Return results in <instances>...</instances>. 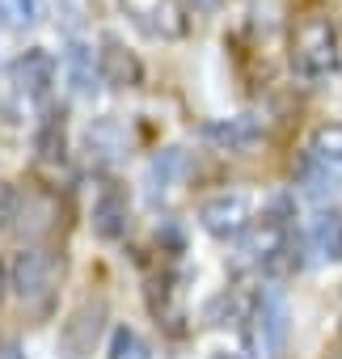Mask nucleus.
Returning a JSON list of instances; mask_svg holds the SVG:
<instances>
[{
    "label": "nucleus",
    "instance_id": "nucleus-3",
    "mask_svg": "<svg viewBox=\"0 0 342 359\" xmlns=\"http://www.w3.org/2000/svg\"><path fill=\"white\" fill-rule=\"evenodd\" d=\"M118 9L139 34L156 43H178L191 34V9L182 0H118Z\"/></svg>",
    "mask_w": 342,
    "mask_h": 359
},
{
    "label": "nucleus",
    "instance_id": "nucleus-12",
    "mask_svg": "<svg viewBox=\"0 0 342 359\" xmlns=\"http://www.w3.org/2000/svg\"><path fill=\"white\" fill-rule=\"evenodd\" d=\"M182 173H186V152H182V148H165V152H156L152 165H148V177H144V182H148V195H152V199L165 195Z\"/></svg>",
    "mask_w": 342,
    "mask_h": 359
},
{
    "label": "nucleus",
    "instance_id": "nucleus-24",
    "mask_svg": "<svg viewBox=\"0 0 342 359\" xmlns=\"http://www.w3.org/2000/svg\"><path fill=\"white\" fill-rule=\"evenodd\" d=\"M0 296H5V266H0Z\"/></svg>",
    "mask_w": 342,
    "mask_h": 359
},
{
    "label": "nucleus",
    "instance_id": "nucleus-5",
    "mask_svg": "<svg viewBox=\"0 0 342 359\" xmlns=\"http://www.w3.org/2000/svg\"><path fill=\"white\" fill-rule=\"evenodd\" d=\"M199 224H203V233L207 237H216V241H241L249 229H254V212H249V199L245 195H212L203 208H199Z\"/></svg>",
    "mask_w": 342,
    "mask_h": 359
},
{
    "label": "nucleus",
    "instance_id": "nucleus-11",
    "mask_svg": "<svg viewBox=\"0 0 342 359\" xmlns=\"http://www.w3.org/2000/svg\"><path fill=\"white\" fill-rule=\"evenodd\" d=\"M308 245L321 262H342V212H321L313 220Z\"/></svg>",
    "mask_w": 342,
    "mask_h": 359
},
{
    "label": "nucleus",
    "instance_id": "nucleus-8",
    "mask_svg": "<svg viewBox=\"0 0 342 359\" xmlns=\"http://www.w3.org/2000/svg\"><path fill=\"white\" fill-rule=\"evenodd\" d=\"M262 135H266V131H262V118H258V114L212 118V123L203 127V140H207V144H216L220 152H245V148H254Z\"/></svg>",
    "mask_w": 342,
    "mask_h": 359
},
{
    "label": "nucleus",
    "instance_id": "nucleus-2",
    "mask_svg": "<svg viewBox=\"0 0 342 359\" xmlns=\"http://www.w3.org/2000/svg\"><path fill=\"white\" fill-rule=\"evenodd\" d=\"M249 342L258 351V359H279L283 346H287V334H292V321H287V304L275 287H258L249 296Z\"/></svg>",
    "mask_w": 342,
    "mask_h": 359
},
{
    "label": "nucleus",
    "instance_id": "nucleus-1",
    "mask_svg": "<svg viewBox=\"0 0 342 359\" xmlns=\"http://www.w3.org/2000/svg\"><path fill=\"white\" fill-rule=\"evenodd\" d=\"M287 64H292V72L300 81H329L342 68L338 26L325 13H308L304 22H296L292 47H287Z\"/></svg>",
    "mask_w": 342,
    "mask_h": 359
},
{
    "label": "nucleus",
    "instance_id": "nucleus-21",
    "mask_svg": "<svg viewBox=\"0 0 342 359\" xmlns=\"http://www.w3.org/2000/svg\"><path fill=\"white\" fill-rule=\"evenodd\" d=\"M0 359H26L18 342H0Z\"/></svg>",
    "mask_w": 342,
    "mask_h": 359
},
{
    "label": "nucleus",
    "instance_id": "nucleus-19",
    "mask_svg": "<svg viewBox=\"0 0 342 359\" xmlns=\"http://www.w3.org/2000/svg\"><path fill=\"white\" fill-rule=\"evenodd\" d=\"M89 148L114 161V156H123V148H127V140H123V131H118L114 123H97V127L89 131Z\"/></svg>",
    "mask_w": 342,
    "mask_h": 359
},
{
    "label": "nucleus",
    "instance_id": "nucleus-6",
    "mask_svg": "<svg viewBox=\"0 0 342 359\" xmlns=\"http://www.w3.org/2000/svg\"><path fill=\"white\" fill-rule=\"evenodd\" d=\"M9 85H13L18 102H26V106L43 102V97L51 93V85H55V55L43 51V47H30L26 55L13 60V68H9Z\"/></svg>",
    "mask_w": 342,
    "mask_h": 359
},
{
    "label": "nucleus",
    "instance_id": "nucleus-17",
    "mask_svg": "<svg viewBox=\"0 0 342 359\" xmlns=\"http://www.w3.org/2000/svg\"><path fill=\"white\" fill-rule=\"evenodd\" d=\"M64 64H68V72H72V85H76L81 93H89V89H93V81H102V76H97V51L68 47Z\"/></svg>",
    "mask_w": 342,
    "mask_h": 359
},
{
    "label": "nucleus",
    "instance_id": "nucleus-10",
    "mask_svg": "<svg viewBox=\"0 0 342 359\" xmlns=\"http://www.w3.org/2000/svg\"><path fill=\"white\" fill-rule=\"evenodd\" d=\"M131 229V208H127V195L118 187H102L97 199H93V233L102 241H123Z\"/></svg>",
    "mask_w": 342,
    "mask_h": 359
},
{
    "label": "nucleus",
    "instance_id": "nucleus-25",
    "mask_svg": "<svg viewBox=\"0 0 342 359\" xmlns=\"http://www.w3.org/2000/svg\"><path fill=\"white\" fill-rule=\"evenodd\" d=\"M338 359H342V355H338Z\"/></svg>",
    "mask_w": 342,
    "mask_h": 359
},
{
    "label": "nucleus",
    "instance_id": "nucleus-7",
    "mask_svg": "<svg viewBox=\"0 0 342 359\" xmlns=\"http://www.w3.org/2000/svg\"><path fill=\"white\" fill-rule=\"evenodd\" d=\"M97 76H102V85H110V89H135V85L144 81V64H139V55H135L123 39L106 34V39L97 43Z\"/></svg>",
    "mask_w": 342,
    "mask_h": 359
},
{
    "label": "nucleus",
    "instance_id": "nucleus-20",
    "mask_svg": "<svg viewBox=\"0 0 342 359\" xmlns=\"http://www.w3.org/2000/svg\"><path fill=\"white\" fill-rule=\"evenodd\" d=\"M22 216H26V195H22V187H0V229H13V224H22Z\"/></svg>",
    "mask_w": 342,
    "mask_h": 359
},
{
    "label": "nucleus",
    "instance_id": "nucleus-15",
    "mask_svg": "<svg viewBox=\"0 0 342 359\" xmlns=\"http://www.w3.org/2000/svg\"><path fill=\"white\" fill-rule=\"evenodd\" d=\"M34 152L43 165H64V114H47L34 131Z\"/></svg>",
    "mask_w": 342,
    "mask_h": 359
},
{
    "label": "nucleus",
    "instance_id": "nucleus-4",
    "mask_svg": "<svg viewBox=\"0 0 342 359\" xmlns=\"http://www.w3.org/2000/svg\"><path fill=\"white\" fill-rule=\"evenodd\" d=\"M55 283H60V262L51 250L43 245H26L18 258H13V292L22 296V304L30 309H47L51 296H55Z\"/></svg>",
    "mask_w": 342,
    "mask_h": 359
},
{
    "label": "nucleus",
    "instance_id": "nucleus-22",
    "mask_svg": "<svg viewBox=\"0 0 342 359\" xmlns=\"http://www.w3.org/2000/svg\"><path fill=\"white\" fill-rule=\"evenodd\" d=\"M212 359H245V355H241V351H216Z\"/></svg>",
    "mask_w": 342,
    "mask_h": 359
},
{
    "label": "nucleus",
    "instance_id": "nucleus-9",
    "mask_svg": "<svg viewBox=\"0 0 342 359\" xmlns=\"http://www.w3.org/2000/svg\"><path fill=\"white\" fill-rule=\"evenodd\" d=\"M102 321H106V309L102 304H81L68 321H64V355L68 359H85L93 355L97 346V334H102Z\"/></svg>",
    "mask_w": 342,
    "mask_h": 359
},
{
    "label": "nucleus",
    "instance_id": "nucleus-14",
    "mask_svg": "<svg viewBox=\"0 0 342 359\" xmlns=\"http://www.w3.org/2000/svg\"><path fill=\"white\" fill-rule=\"evenodd\" d=\"M308 156H313L317 165H325V169L342 165V118L321 123V127L308 135Z\"/></svg>",
    "mask_w": 342,
    "mask_h": 359
},
{
    "label": "nucleus",
    "instance_id": "nucleus-16",
    "mask_svg": "<svg viewBox=\"0 0 342 359\" xmlns=\"http://www.w3.org/2000/svg\"><path fill=\"white\" fill-rule=\"evenodd\" d=\"M106 359H152V355H148V342L131 325H114L106 342Z\"/></svg>",
    "mask_w": 342,
    "mask_h": 359
},
{
    "label": "nucleus",
    "instance_id": "nucleus-13",
    "mask_svg": "<svg viewBox=\"0 0 342 359\" xmlns=\"http://www.w3.org/2000/svg\"><path fill=\"white\" fill-rule=\"evenodd\" d=\"M203 321H207L212 330H224V325H245V321H249V300H245L241 292H220V296H212V300H207Z\"/></svg>",
    "mask_w": 342,
    "mask_h": 359
},
{
    "label": "nucleus",
    "instance_id": "nucleus-23",
    "mask_svg": "<svg viewBox=\"0 0 342 359\" xmlns=\"http://www.w3.org/2000/svg\"><path fill=\"white\" fill-rule=\"evenodd\" d=\"M191 5H195V9H216L220 0H191Z\"/></svg>",
    "mask_w": 342,
    "mask_h": 359
},
{
    "label": "nucleus",
    "instance_id": "nucleus-18",
    "mask_svg": "<svg viewBox=\"0 0 342 359\" xmlns=\"http://www.w3.org/2000/svg\"><path fill=\"white\" fill-rule=\"evenodd\" d=\"M43 13V0H0V26L5 30H26Z\"/></svg>",
    "mask_w": 342,
    "mask_h": 359
}]
</instances>
